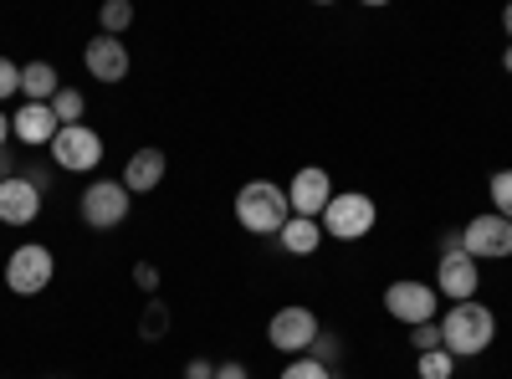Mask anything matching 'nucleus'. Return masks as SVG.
I'll return each instance as SVG.
<instances>
[{
    "label": "nucleus",
    "instance_id": "1",
    "mask_svg": "<svg viewBox=\"0 0 512 379\" xmlns=\"http://www.w3.org/2000/svg\"><path fill=\"white\" fill-rule=\"evenodd\" d=\"M492 339H497V318L477 298L472 303H451V313L441 318V349L451 359H477V354L492 349Z\"/></svg>",
    "mask_w": 512,
    "mask_h": 379
},
{
    "label": "nucleus",
    "instance_id": "2",
    "mask_svg": "<svg viewBox=\"0 0 512 379\" xmlns=\"http://www.w3.org/2000/svg\"><path fill=\"white\" fill-rule=\"evenodd\" d=\"M236 221H241V231H251V236H277V231L292 221L287 190L272 185V180H246V185L236 190Z\"/></svg>",
    "mask_w": 512,
    "mask_h": 379
},
{
    "label": "nucleus",
    "instance_id": "3",
    "mask_svg": "<svg viewBox=\"0 0 512 379\" xmlns=\"http://www.w3.org/2000/svg\"><path fill=\"white\" fill-rule=\"evenodd\" d=\"M374 221H379V205H374L369 195H359V190L333 195V200H328V210L318 216L323 236H333V241H359V236H369V231H374Z\"/></svg>",
    "mask_w": 512,
    "mask_h": 379
},
{
    "label": "nucleus",
    "instance_id": "4",
    "mask_svg": "<svg viewBox=\"0 0 512 379\" xmlns=\"http://www.w3.org/2000/svg\"><path fill=\"white\" fill-rule=\"evenodd\" d=\"M57 277V257H52V246L47 241H26L11 251V262H6V287L16 292V298H36L41 287H52Z\"/></svg>",
    "mask_w": 512,
    "mask_h": 379
},
{
    "label": "nucleus",
    "instance_id": "5",
    "mask_svg": "<svg viewBox=\"0 0 512 379\" xmlns=\"http://www.w3.org/2000/svg\"><path fill=\"white\" fill-rule=\"evenodd\" d=\"M318 333H323V328H318V313H313V308L287 303V308H277L272 323H267V344H272L277 354H287V359H303V354L313 349Z\"/></svg>",
    "mask_w": 512,
    "mask_h": 379
},
{
    "label": "nucleus",
    "instance_id": "6",
    "mask_svg": "<svg viewBox=\"0 0 512 379\" xmlns=\"http://www.w3.org/2000/svg\"><path fill=\"white\" fill-rule=\"evenodd\" d=\"M52 159H57V170H67V175H93L98 164H103L98 129H88V123H67V129H57Z\"/></svg>",
    "mask_w": 512,
    "mask_h": 379
},
{
    "label": "nucleus",
    "instance_id": "7",
    "mask_svg": "<svg viewBox=\"0 0 512 379\" xmlns=\"http://www.w3.org/2000/svg\"><path fill=\"white\" fill-rule=\"evenodd\" d=\"M436 308H441V292H436L431 282H410V277H400V282L384 287V313L400 318V323H410V328L436 323Z\"/></svg>",
    "mask_w": 512,
    "mask_h": 379
},
{
    "label": "nucleus",
    "instance_id": "8",
    "mask_svg": "<svg viewBox=\"0 0 512 379\" xmlns=\"http://www.w3.org/2000/svg\"><path fill=\"white\" fill-rule=\"evenodd\" d=\"M128 210H134V195L123 190V180H93L82 190V221L93 231H113L128 221Z\"/></svg>",
    "mask_w": 512,
    "mask_h": 379
},
{
    "label": "nucleus",
    "instance_id": "9",
    "mask_svg": "<svg viewBox=\"0 0 512 379\" xmlns=\"http://www.w3.org/2000/svg\"><path fill=\"white\" fill-rule=\"evenodd\" d=\"M461 251L472 262H482V257H512V221H502L497 210H487V216H472L466 221V231H461Z\"/></svg>",
    "mask_w": 512,
    "mask_h": 379
},
{
    "label": "nucleus",
    "instance_id": "10",
    "mask_svg": "<svg viewBox=\"0 0 512 379\" xmlns=\"http://www.w3.org/2000/svg\"><path fill=\"white\" fill-rule=\"evenodd\" d=\"M477 287H482V272L477 262L466 257V251H441V262H436V292H446L451 303H472L477 298Z\"/></svg>",
    "mask_w": 512,
    "mask_h": 379
},
{
    "label": "nucleus",
    "instance_id": "11",
    "mask_svg": "<svg viewBox=\"0 0 512 379\" xmlns=\"http://www.w3.org/2000/svg\"><path fill=\"white\" fill-rule=\"evenodd\" d=\"M328 200H333V180H328V170H297L292 175V185H287V205H292V216H303V221H318L323 210H328Z\"/></svg>",
    "mask_w": 512,
    "mask_h": 379
},
{
    "label": "nucleus",
    "instance_id": "12",
    "mask_svg": "<svg viewBox=\"0 0 512 379\" xmlns=\"http://www.w3.org/2000/svg\"><path fill=\"white\" fill-rule=\"evenodd\" d=\"M57 113H52V103H21L16 113H11V139L16 144H26V149H41V144H52L57 139Z\"/></svg>",
    "mask_w": 512,
    "mask_h": 379
},
{
    "label": "nucleus",
    "instance_id": "13",
    "mask_svg": "<svg viewBox=\"0 0 512 379\" xmlns=\"http://www.w3.org/2000/svg\"><path fill=\"white\" fill-rule=\"evenodd\" d=\"M82 67L93 72V82H123L128 67H134V57H128V47L118 36H93L88 52H82Z\"/></svg>",
    "mask_w": 512,
    "mask_h": 379
},
{
    "label": "nucleus",
    "instance_id": "14",
    "mask_svg": "<svg viewBox=\"0 0 512 379\" xmlns=\"http://www.w3.org/2000/svg\"><path fill=\"white\" fill-rule=\"evenodd\" d=\"M36 216H41V190L31 185V175L0 180V221L6 226H31Z\"/></svg>",
    "mask_w": 512,
    "mask_h": 379
},
{
    "label": "nucleus",
    "instance_id": "15",
    "mask_svg": "<svg viewBox=\"0 0 512 379\" xmlns=\"http://www.w3.org/2000/svg\"><path fill=\"white\" fill-rule=\"evenodd\" d=\"M164 180V149H134L123 164V190L128 195H149Z\"/></svg>",
    "mask_w": 512,
    "mask_h": 379
},
{
    "label": "nucleus",
    "instance_id": "16",
    "mask_svg": "<svg viewBox=\"0 0 512 379\" xmlns=\"http://www.w3.org/2000/svg\"><path fill=\"white\" fill-rule=\"evenodd\" d=\"M21 93H26V103H52V98L62 93L57 67H52V62H26V67H21Z\"/></svg>",
    "mask_w": 512,
    "mask_h": 379
},
{
    "label": "nucleus",
    "instance_id": "17",
    "mask_svg": "<svg viewBox=\"0 0 512 379\" xmlns=\"http://www.w3.org/2000/svg\"><path fill=\"white\" fill-rule=\"evenodd\" d=\"M282 251H292V257H313V251L323 246V226L318 221H303V216H292L282 231H277Z\"/></svg>",
    "mask_w": 512,
    "mask_h": 379
},
{
    "label": "nucleus",
    "instance_id": "18",
    "mask_svg": "<svg viewBox=\"0 0 512 379\" xmlns=\"http://www.w3.org/2000/svg\"><path fill=\"white\" fill-rule=\"evenodd\" d=\"M82 108H88V103H82V93H77V88H62V93L52 98V113H57L62 129H67V123H82Z\"/></svg>",
    "mask_w": 512,
    "mask_h": 379
},
{
    "label": "nucleus",
    "instance_id": "19",
    "mask_svg": "<svg viewBox=\"0 0 512 379\" xmlns=\"http://www.w3.org/2000/svg\"><path fill=\"white\" fill-rule=\"evenodd\" d=\"M420 379H451L456 374V359L446 354V349H431V354H420Z\"/></svg>",
    "mask_w": 512,
    "mask_h": 379
},
{
    "label": "nucleus",
    "instance_id": "20",
    "mask_svg": "<svg viewBox=\"0 0 512 379\" xmlns=\"http://www.w3.org/2000/svg\"><path fill=\"white\" fill-rule=\"evenodd\" d=\"M98 21H103V36H118L123 26H134V6H128V0H108Z\"/></svg>",
    "mask_w": 512,
    "mask_h": 379
},
{
    "label": "nucleus",
    "instance_id": "21",
    "mask_svg": "<svg viewBox=\"0 0 512 379\" xmlns=\"http://www.w3.org/2000/svg\"><path fill=\"white\" fill-rule=\"evenodd\" d=\"M487 195H492V210H497V216H502V221H512V170L492 175Z\"/></svg>",
    "mask_w": 512,
    "mask_h": 379
},
{
    "label": "nucleus",
    "instance_id": "22",
    "mask_svg": "<svg viewBox=\"0 0 512 379\" xmlns=\"http://www.w3.org/2000/svg\"><path fill=\"white\" fill-rule=\"evenodd\" d=\"M277 379H333V369H328V364H318V359H308V354H303V359H292V364H287V369H282V374H277Z\"/></svg>",
    "mask_w": 512,
    "mask_h": 379
},
{
    "label": "nucleus",
    "instance_id": "23",
    "mask_svg": "<svg viewBox=\"0 0 512 379\" xmlns=\"http://www.w3.org/2000/svg\"><path fill=\"white\" fill-rule=\"evenodd\" d=\"M410 344H415V354L441 349V323H420V328H410Z\"/></svg>",
    "mask_w": 512,
    "mask_h": 379
},
{
    "label": "nucleus",
    "instance_id": "24",
    "mask_svg": "<svg viewBox=\"0 0 512 379\" xmlns=\"http://www.w3.org/2000/svg\"><path fill=\"white\" fill-rule=\"evenodd\" d=\"M308 359H318V364H338V339H333V333H318V339H313V349H308Z\"/></svg>",
    "mask_w": 512,
    "mask_h": 379
},
{
    "label": "nucleus",
    "instance_id": "25",
    "mask_svg": "<svg viewBox=\"0 0 512 379\" xmlns=\"http://www.w3.org/2000/svg\"><path fill=\"white\" fill-rule=\"evenodd\" d=\"M11 93H21V67L11 57H0V98H11Z\"/></svg>",
    "mask_w": 512,
    "mask_h": 379
},
{
    "label": "nucleus",
    "instance_id": "26",
    "mask_svg": "<svg viewBox=\"0 0 512 379\" xmlns=\"http://www.w3.org/2000/svg\"><path fill=\"white\" fill-rule=\"evenodd\" d=\"M164 323H169V313H164L159 303H149V313H144V339H149V344L164 339Z\"/></svg>",
    "mask_w": 512,
    "mask_h": 379
},
{
    "label": "nucleus",
    "instance_id": "27",
    "mask_svg": "<svg viewBox=\"0 0 512 379\" xmlns=\"http://www.w3.org/2000/svg\"><path fill=\"white\" fill-rule=\"evenodd\" d=\"M134 282H139L144 292H154V287H159V267H149V262H139V267H134Z\"/></svg>",
    "mask_w": 512,
    "mask_h": 379
},
{
    "label": "nucleus",
    "instance_id": "28",
    "mask_svg": "<svg viewBox=\"0 0 512 379\" xmlns=\"http://www.w3.org/2000/svg\"><path fill=\"white\" fill-rule=\"evenodd\" d=\"M185 379H216V364H210V359H190L185 364Z\"/></svg>",
    "mask_w": 512,
    "mask_h": 379
},
{
    "label": "nucleus",
    "instance_id": "29",
    "mask_svg": "<svg viewBox=\"0 0 512 379\" xmlns=\"http://www.w3.org/2000/svg\"><path fill=\"white\" fill-rule=\"evenodd\" d=\"M216 379H251V374H246V364L226 359V364H216Z\"/></svg>",
    "mask_w": 512,
    "mask_h": 379
},
{
    "label": "nucleus",
    "instance_id": "30",
    "mask_svg": "<svg viewBox=\"0 0 512 379\" xmlns=\"http://www.w3.org/2000/svg\"><path fill=\"white\" fill-rule=\"evenodd\" d=\"M11 175H16V159H11L6 149H0V180H11Z\"/></svg>",
    "mask_w": 512,
    "mask_h": 379
},
{
    "label": "nucleus",
    "instance_id": "31",
    "mask_svg": "<svg viewBox=\"0 0 512 379\" xmlns=\"http://www.w3.org/2000/svg\"><path fill=\"white\" fill-rule=\"evenodd\" d=\"M6 144H11V118L0 113V149H6Z\"/></svg>",
    "mask_w": 512,
    "mask_h": 379
},
{
    "label": "nucleus",
    "instance_id": "32",
    "mask_svg": "<svg viewBox=\"0 0 512 379\" xmlns=\"http://www.w3.org/2000/svg\"><path fill=\"white\" fill-rule=\"evenodd\" d=\"M502 31H507V36H512V6H507V11H502Z\"/></svg>",
    "mask_w": 512,
    "mask_h": 379
},
{
    "label": "nucleus",
    "instance_id": "33",
    "mask_svg": "<svg viewBox=\"0 0 512 379\" xmlns=\"http://www.w3.org/2000/svg\"><path fill=\"white\" fill-rule=\"evenodd\" d=\"M502 67H507V72H512V47H507V52H502Z\"/></svg>",
    "mask_w": 512,
    "mask_h": 379
}]
</instances>
